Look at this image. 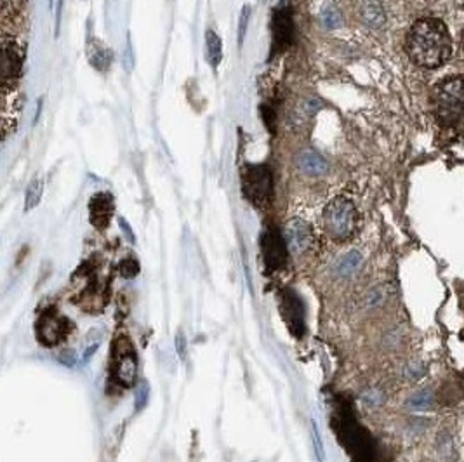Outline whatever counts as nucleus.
<instances>
[{"label": "nucleus", "instance_id": "nucleus-19", "mask_svg": "<svg viewBox=\"0 0 464 462\" xmlns=\"http://www.w3.org/2000/svg\"><path fill=\"white\" fill-rule=\"evenodd\" d=\"M42 195H44V181L41 177H33L25 192V212L33 211L41 204Z\"/></svg>", "mask_w": 464, "mask_h": 462}, {"label": "nucleus", "instance_id": "nucleus-2", "mask_svg": "<svg viewBox=\"0 0 464 462\" xmlns=\"http://www.w3.org/2000/svg\"><path fill=\"white\" fill-rule=\"evenodd\" d=\"M333 429L342 449L350 456L352 462H372L374 461V441L369 431L358 424L352 410L348 407L339 409L333 417Z\"/></svg>", "mask_w": 464, "mask_h": 462}, {"label": "nucleus", "instance_id": "nucleus-4", "mask_svg": "<svg viewBox=\"0 0 464 462\" xmlns=\"http://www.w3.org/2000/svg\"><path fill=\"white\" fill-rule=\"evenodd\" d=\"M323 226L330 238L345 242L353 235L357 226V211L352 200L345 197L334 198L323 211Z\"/></svg>", "mask_w": 464, "mask_h": 462}, {"label": "nucleus", "instance_id": "nucleus-1", "mask_svg": "<svg viewBox=\"0 0 464 462\" xmlns=\"http://www.w3.org/2000/svg\"><path fill=\"white\" fill-rule=\"evenodd\" d=\"M407 53L421 68H438L450 57L452 42L440 19L424 18L414 23L407 35Z\"/></svg>", "mask_w": 464, "mask_h": 462}, {"label": "nucleus", "instance_id": "nucleus-8", "mask_svg": "<svg viewBox=\"0 0 464 462\" xmlns=\"http://www.w3.org/2000/svg\"><path fill=\"white\" fill-rule=\"evenodd\" d=\"M25 54L14 40L4 38L2 42V91L4 94L14 89L23 70Z\"/></svg>", "mask_w": 464, "mask_h": 462}, {"label": "nucleus", "instance_id": "nucleus-16", "mask_svg": "<svg viewBox=\"0 0 464 462\" xmlns=\"http://www.w3.org/2000/svg\"><path fill=\"white\" fill-rule=\"evenodd\" d=\"M360 18L369 28L379 30L386 25V11L379 0H364L360 6Z\"/></svg>", "mask_w": 464, "mask_h": 462}, {"label": "nucleus", "instance_id": "nucleus-18", "mask_svg": "<svg viewBox=\"0 0 464 462\" xmlns=\"http://www.w3.org/2000/svg\"><path fill=\"white\" fill-rule=\"evenodd\" d=\"M360 264H362V254L358 251H352L339 259L336 264V273L341 278H348L352 277L353 273H357Z\"/></svg>", "mask_w": 464, "mask_h": 462}, {"label": "nucleus", "instance_id": "nucleus-22", "mask_svg": "<svg viewBox=\"0 0 464 462\" xmlns=\"http://www.w3.org/2000/svg\"><path fill=\"white\" fill-rule=\"evenodd\" d=\"M148 398H150V386H148L146 380H141L138 386V390H136V396H134L136 412H141L144 407H146Z\"/></svg>", "mask_w": 464, "mask_h": 462}, {"label": "nucleus", "instance_id": "nucleus-31", "mask_svg": "<svg viewBox=\"0 0 464 462\" xmlns=\"http://www.w3.org/2000/svg\"><path fill=\"white\" fill-rule=\"evenodd\" d=\"M61 6H63V0H58V21H56V35L60 33V19H61Z\"/></svg>", "mask_w": 464, "mask_h": 462}, {"label": "nucleus", "instance_id": "nucleus-13", "mask_svg": "<svg viewBox=\"0 0 464 462\" xmlns=\"http://www.w3.org/2000/svg\"><path fill=\"white\" fill-rule=\"evenodd\" d=\"M89 216H91V223L96 228H99V230L108 226L113 216V197L110 193L101 192L91 198V202H89Z\"/></svg>", "mask_w": 464, "mask_h": 462}, {"label": "nucleus", "instance_id": "nucleus-33", "mask_svg": "<svg viewBox=\"0 0 464 462\" xmlns=\"http://www.w3.org/2000/svg\"><path fill=\"white\" fill-rule=\"evenodd\" d=\"M461 44L464 45V30L461 32Z\"/></svg>", "mask_w": 464, "mask_h": 462}, {"label": "nucleus", "instance_id": "nucleus-17", "mask_svg": "<svg viewBox=\"0 0 464 462\" xmlns=\"http://www.w3.org/2000/svg\"><path fill=\"white\" fill-rule=\"evenodd\" d=\"M205 60L212 68H217L223 60V42L214 30L205 32Z\"/></svg>", "mask_w": 464, "mask_h": 462}, {"label": "nucleus", "instance_id": "nucleus-25", "mask_svg": "<svg viewBox=\"0 0 464 462\" xmlns=\"http://www.w3.org/2000/svg\"><path fill=\"white\" fill-rule=\"evenodd\" d=\"M120 271L126 278H134L136 275L139 273V264L134 261V259H126L120 264Z\"/></svg>", "mask_w": 464, "mask_h": 462}, {"label": "nucleus", "instance_id": "nucleus-32", "mask_svg": "<svg viewBox=\"0 0 464 462\" xmlns=\"http://www.w3.org/2000/svg\"><path fill=\"white\" fill-rule=\"evenodd\" d=\"M461 304H463V308H464V285H463V290H461Z\"/></svg>", "mask_w": 464, "mask_h": 462}, {"label": "nucleus", "instance_id": "nucleus-3", "mask_svg": "<svg viewBox=\"0 0 464 462\" xmlns=\"http://www.w3.org/2000/svg\"><path fill=\"white\" fill-rule=\"evenodd\" d=\"M431 104L440 123L448 127L464 126V77H448L435 85Z\"/></svg>", "mask_w": 464, "mask_h": 462}, {"label": "nucleus", "instance_id": "nucleus-9", "mask_svg": "<svg viewBox=\"0 0 464 462\" xmlns=\"http://www.w3.org/2000/svg\"><path fill=\"white\" fill-rule=\"evenodd\" d=\"M261 254H263V261L266 264L268 270H280L287 263L288 254V247L284 235H280L273 228H268L261 235Z\"/></svg>", "mask_w": 464, "mask_h": 462}, {"label": "nucleus", "instance_id": "nucleus-14", "mask_svg": "<svg viewBox=\"0 0 464 462\" xmlns=\"http://www.w3.org/2000/svg\"><path fill=\"white\" fill-rule=\"evenodd\" d=\"M294 162L303 174L311 177H320L329 170V162L313 150H301L296 155Z\"/></svg>", "mask_w": 464, "mask_h": 462}, {"label": "nucleus", "instance_id": "nucleus-28", "mask_svg": "<svg viewBox=\"0 0 464 462\" xmlns=\"http://www.w3.org/2000/svg\"><path fill=\"white\" fill-rule=\"evenodd\" d=\"M60 362L66 365V367H73V365H75L77 362V356H75V353L73 351H65L63 355L60 356Z\"/></svg>", "mask_w": 464, "mask_h": 462}, {"label": "nucleus", "instance_id": "nucleus-30", "mask_svg": "<svg viewBox=\"0 0 464 462\" xmlns=\"http://www.w3.org/2000/svg\"><path fill=\"white\" fill-rule=\"evenodd\" d=\"M97 346H99V344H92V346H89V348H87V351L84 353V362H89V360H91V356L95 355V353H96Z\"/></svg>", "mask_w": 464, "mask_h": 462}, {"label": "nucleus", "instance_id": "nucleus-26", "mask_svg": "<svg viewBox=\"0 0 464 462\" xmlns=\"http://www.w3.org/2000/svg\"><path fill=\"white\" fill-rule=\"evenodd\" d=\"M174 344H176V353H178L179 358L185 360L186 358V353H188V343H186V337H185V334L181 332V330H179V332L176 334V339H174Z\"/></svg>", "mask_w": 464, "mask_h": 462}, {"label": "nucleus", "instance_id": "nucleus-5", "mask_svg": "<svg viewBox=\"0 0 464 462\" xmlns=\"http://www.w3.org/2000/svg\"><path fill=\"white\" fill-rule=\"evenodd\" d=\"M112 368H113V378L122 386H132L138 378V355L136 349L132 346L131 341L126 336L119 337L113 343L112 348Z\"/></svg>", "mask_w": 464, "mask_h": 462}, {"label": "nucleus", "instance_id": "nucleus-24", "mask_svg": "<svg viewBox=\"0 0 464 462\" xmlns=\"http://www.w3.org/2000/svg\"><path fill=\"white\" fill-rule=\"evenodd\" d=\"M311 440H313L315 453H317L318 462H323L325 461V452H323L322 438H320V433H318V428L317 424H315V421H311Z\"/></svg>", "mask_w": 464, "mask_h": 462}, {"label": "nucleus", "instance_id": "nucleus-7", "mask_svg": "<svg viewBox=\"0 0 464 462\" xmlns=\"http://www.w3.org/2000/svg\"><path fill=\"white\" fill-rule=\"evenodd\" d=\"M280 313H282L284 320H286L292 336L301 339L304 332H306V325H304L306 308H304L303 299L299 297L294 290H282V294H280Z\"/></svg>", "mask_w": 464, "mask_h": 462}, {"label": "nucleus", "instance_id": "nucleus-21", "mask_svg": "<svg viewBox=\"0 0 464 462\" xmlns=\"http://www.w3.org/2000/svg\"><path fill=\"white\" fill-rule=\"evenodd\" d=\"M251 16H252V7L249 4H245L242 7V13L239 18V44L242 45L245 40V35H247L249 25H251Z\"/></svg>", "mask_w": 464, "mask_h": 462}, {"label": "nucleus", "instance_id": "nucleus-23", "mask_svg": "<svg viewBox=\"0 0 464 462\" xmlns=\"http://www.w3.org/2000/svg\"><path fill=\"white\" fill-rule=\"evenodd\" d=\"M322 23L327 26V28H339V26L342 25V19H341V13L336 9V7H329V9H325L322 13Z\"/></svg>", "mask_w": 464, "mask_h": 462}, {"label": "nucleus", "instance_id": "nucleus-27", "mask_svg": "<svg viewBox=\"0 0 464 462\" xmlns=\"http://www.w3.org/2000/svg\"><path fill=\"white\" fill-rule=\"evenodd\" d=\"M124 68H126L127 72H131V70L134 68V50H132V42L129 37L126 49H124Z\"/></svg>", "mask_w": 464, "mask_h": 462}, {"label": "nucleus", "instance_id": "nucleus-15", "mask_svg": "<svg viewBox=\"0 0 464 462\" xmlns=\"http://www.w3.org/2000/svg\"><path fill=\"white\" fill-rule=\"evenodd\" d=\"M85 53H87L89 63L95 66L97 72H107L113 63V50L104 45L99 38H89Z\"/></svg>", "mask_w": 464, "mask_h": 462}, {"label": "nucleus", "instance_id": "nucleus-6", "mask_svg": "<svg viewBox=\"0 0 464 462\" xmlns=\"http://www.w3.org/2000/svg\"><path fill=\"white\" fill-rule=\"evenodd\" d=\"M242 185L245 197L257 207H264L271 200L273 176L266 165H249L242 177Z\"/></svg>", "mask_w": 464, "mask_h": 462}, {"label": "nucleus", "instance_id": "nucleus-12", "mask_svg": "<svg viewBox=\"0 0 464 462\" xmlns=\"http://www.w3.org/2000/svg\"><path fill=\"white\" fill-rule=\"evenodd\" d=\"M284 238H286L288 251L294 254H303L311 242V230L303 219L294 217L286 224Z\"/></svg>", "mask_w": 464, "mask_h": 462}, {"label": "nucleus", "instance_id": "nucleus-11", "mask_svg": "<svg viewBox=\"0 0 464 462\" xmlns=\"http://www.w3.org/2000/svg\"><path fill=\"white\" fill-rule=\"evenodd\" d=\"M273 49L282 50L288 48L294 40V21H292L291 9H276L271 19Z\"/></svg>", "mask_w": 464, "mask_h": 462}, {"label": "nucleus", "instance_id": "nucleus-29", "mask_svg": "<svg viewBox=\"0 0 464 462\" xmlns=\"http://www.w3.org/2000/svg\"><path fill=\"white\" fill-rule=\"evenodd\" d=\"M119 224H120V228H122V231L124 233H127V238H129V242H132L134 243L136 242V238H134V233H132L131 228H129V223L126 219H122V217H120L119 219Z\"/></svg>", "mask_w": 464, "mask_h": 462}, {"label": "nucleus", "instance_id": "nucleus-10", "mask_svg": "<svg viewBox=\"0 0 464 462\" xmlns=\"http://www.w3.org/2000/svg\"><path fill=\"white\" fill-rule=\"evenodd\" d=\"M70 324L66 318L60 317L58 313L48 312L42 314L41 321L37 324V336L41 343H44L45 346H54L60 341L65 339V336L68 334Z\"/></svg>", "mask_w": 464, "mask_h": 462}, {"label": "nucleus", "instance_id": "nucleus-20", "mask_svg": "<svg viewBox=\"0 0 464 462\" xmlns=\"http://www.w3.org/2000/svg\"><path fill=\"white\" fill-rule=\"evenodd\" d=\"M405 405L409 407V409L412 410H426L430 409L433 405V395L430 390H423V391H417L411 396V398L407 400V403Z\"/></svg>", "mask_w": 464, "mask_h": 462}]
</instances>
